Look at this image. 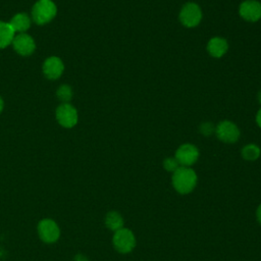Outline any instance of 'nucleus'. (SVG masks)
Listing matches in <instances>:
<instances>
[{
    "label": "nucleus",
    "mask_w": 261,
    "mask_h": 261,
    "mask_svg": "<svg viewBox=\"0 0 261 261\" xmlns=\"http://www.w3.org/2000/svg\"><path fill=\"white\" fill-rule=\"evenodd\" d=\"M172 186L174 190L182 195L191 193L197 185L196 172L186 166H179L174 172H172Z\"/></svg>",
    "instance_id": "f257e3e1"
},
{
    "label": "nucleus",
    "mask_w": 261,
    "mask_h": 261,
    "mask_svg": "<svg viewBox=\"0 0 261 261\" xmlns=\"http://www.w3.org/2000/svg\"><path fill=\"white\" fill-rule=\"evenodd\" d=\"M56 5L51 0H39L33 7V19L38 24L49 22L56 15Z\"/></svg>",
    "instance_id": "f03ea898"
},
{
    "label": "nucleus",
    "mask_w": 261,
    "mask_h": 261,
    "mask_svg": "<svg viewBox=\"0 0 261 261\" xmlns=\"http://www.w3.org/2000/svg\"><path fill=\"white\" fill-rule=\"evenodd\" d=\"M112 244L118 253L127 254L134 250L136 246V238L130 229L122 227L114 231Z\"/></svg>",
    "instance_id": "7ed1b4c3"
},
{
    "label": "nucleus",
    "mask_w": 261,
    "mask_h": 261,
    "mask_svg": "<svg viewBox=\"0 0 261 261\" xmlns=\"http://www.w3.org/2000/svg\"><path fill=\"white\" fill-rule=\"evenodd\" d=\"M202 19V10L194 2L186 3L179 11V20L187 28L197 27Z\"/></svg>",
    "instance_id": "20e7f679"
},
{
    "label": "nucleus",
    "mask_w": 261,
    "mask_h": 261,
    "mask_svg": "<svg viewBox=\"0 0 261 261\" xmlns=\"http://www.w3.org/2000/svg\"><path fill=\"white\" fill-rule=\"evenodd\" d=\"M38 234L43 242L51 244L59 239L60 229L53 219L44 218L38 224Z\"/></svg>",
    "instance_id": "39448f33"
},
{
    "label": "nucleus",
    "mask_w": 261,
    "mask_h": 261,
    "mask_svg": "<svg viewBox=\"0 0 261 261\" xmlns=\"http://www.w3.org/2000/svg\"><path fill=\"white\" fill-rule=\"evenodd\" d=\"M216 137L223 143H236L240 138L239 127L231 121L223 120L215 127Z\"/></svg>",
    "instance_id": "423d86ee"
},
{
    "label": "nucleus",
    "mask_w": 261,
    "mask_h": 261,
    "mask_svg": "<svg viewBox=\"0 0 261 261\" xmlns=\"http://www.w3.org/2000/svg\"><path fill=\"white\" fill-rule=\"evenodd\" d=\"M180 166L189 167L196 163L199 158V150L192 144H184L177 148L174 157Z\"/></svg>",
    "instance_id": "0eeeda50"
},
{
    "label": "nucleus",
    "mask_w": 261,
    "mask_h": 261,
    "mask_svg": "<svg viewBox=\"0 0 261 261\" xmlns=\"http://www.w3.org/2000/svg\"><path fill=\"white\" fill-rule=\"evenodd\" d=\"M58 122L64 127H72L77 122V112L74 107L67 103L61 104L56 110Z\"/></svg>",
    "instance_id": "6e6552de"
},
{
    "label": "nucleus",
    "mask_w": 261,
    "mask_h": 261,
    "mask_svg": "<svg viewBox=\"0 0 261 261\" xmlns=\"http://www.w3.org/2000/svg\"><path fill=\"white\" fill-rule=\"evenodd\" d=\"M240 15L247 21H257L261 18V3L256 0H246L239 8Z\"/></svg>",
    "instance_id": "1a4fd4ad"
},
{
    "label": "nucleus",
    "mask_w": 261,
    "mask_h": 261,
    "mask_svg": "<svg viewBox=\"0 0 261 261\" xmlns=\"http://www.w3.org/2000/svg\"><path fill=\"white\" fill-rule=\"evenodd\" d=\"M12 45L14 50L23 56L32 54L35 50V41L33 38L27 34H19L12 40Z\"/></svg>",
    "instance_id": "9d476101"
},
{
    "label": "nucleus",
    "mask_w": 261,
    "mask_h": 261,
    "mask_svg": "<svg viewBox=\"0 0 261 261\" xmlns=\"http://www.w3.org/2000/svg\"><path fill=\"white\" fill-rule=\"evenodd\" d=\"M63 69H64V65L62 61L60 60V58L55 56L49 57L48 59H46L43 65V72L50 80L58 79L62 74Z\"/></svg>",
    "instance_id": "9b49d317"
},
{
    "label": "nucleus",
    "mask_w": 261,
    "mask_h": 261,
    "mask_svg": "<svg viewBox=\"0 0 261 261\" xmlns=\"http://www.w3.org/2000/svg\"><path fill=\"white\" fill-rule=\"evenodd\" d=\"M227 49H228V45L226 40L220 37H214L210 39L207 44L208 53L215 58H219L223 56L226 53Z\"/></svg>",
    "instance_id": "f8f14e48"
},
{
    "label": "nucleus",
    "mask_w": 261,
    "mask_h": 261,
    "mask_svg": "<svg viewBox=\"0 0 261 261\" xmlns=\"http://www.w3.org/2000/svg\"><path fill=\"white\" fill-rule=\"evenodd\" d=\"M9 24L11 25L14 33L15 32L22 33V32H25L30 28L31 19L25 13H18L11 18Z\"/></svg>",
    "instance_id": "ddd939ff"
},
{
    "label": "nucleus",
    "mask_w": 261,
    "mask_h": 261,
    "mask_svg": "<svg viewBox=\"0 0 261 261\" xmlns=\"http://www.w3.org/2000/svg\"><path fill=\"white\" fill-rule=\"evenodd\" d=\"M123 218L117 211H109L105 216V225L110 230L116 231L123 227Z\"/></svg>",
    "instance_id": "4468645a"
},
{
    "label": "nucleus",
    "mask_w": 261,
    "mask_h": 261,
    "mask_svg": "<svg viewBox=\"0 0 261 261\" xmlns=\"http://www.w3.org/2000/svg\"><path fill=\"white\" fill-rule=\"evenodd\" d=\"M14 38V31L9 22L0 20V49L7 47Z\"/></svg>",
    "instance_id": "2eb2a0df"
},
{
    "label": "nucleus",
    "mask_w": 261,
    "mask_h": 261,
    "mask_svg": "<svg viewBox=\"0 0 261 261\" xmlns=\"http://www.w3.org/2000/svg\"><path fill=\"white\" fill-rule=\"evenodd\" d=\"M261 154L260 148L255 144H248L242 149V156L245 160L254 161L259 158Z\"/></svg>",
    "instance_id": "dca6fc26"
},
{
    "label": "nucleus",
    "mask_w": 261,
    "mask_h": 261,
    "mask_svg": "<svg viewBox=\"0 0 261 261\" xmlns=\"http://www.w3.org/2000/svg\"><path fill=\"white\" fill-rule=\"evenodd\" d=\"M57 96L60 100L67 102L71 99L72 97V93H71V89L66 86V85H62L59 87V89L57 90Z\"/></svg>",
    "instance_id": "f3484780"
},
{
    "label": "nucleus",
    "mask_w": 261,
    "mask_h": 261,
    "mask_svg": "<svg viewBox=\"0 0 261 261\" xmlns=\"http://www.w3.org/2000/svg\"><path fill=\"white\" fill-rule=\"evenodd\" d=\"M180 165L178 164L177 160L174 157H168L165 158L163 161V167L165 170L170 171V172H174Z\"/></svg>",
    "instance_id": "a211bd4d"
},
{
    "label": "nucleus",
    "mask_w": 261,
    "mask_h": 261,
    "mask_svg": "<svg viewBox=\"0 0 261 261\" xmlns=\"http://www.w3.org/2000/svg\"><path fill=\"white\" fill-rule=\"evenodd\" d=\"M200 133L205 136V137H209L211 136L214 132H215V127L211 122H204L200 125Z\"/></svg>",
    "instance_id": "6ab92c4d"
},
{
    "label": "nucleus",
    "mask_w": 261,
    "mask_h": 261,
    "mask_svg": "<svg viewBox=\"0 0 261 261\" xmlns=\"http://www.w3.org/2000/svg\"><path fill=\"white\" fill-rule=\"evenodd\" d=\"M73 260H74V261H89V259H88L85 255H83V254H76V255L74 256Z\"/></svg>",
    "instance_id": "aec40b11"
},
{
    "label": "nucleus",
    "mask_w": 261,
    "mask_h": 261,
    "mask_svg": "<svg viewBox=\"0 0 261 261\" xmlns=\"http://www.w3.org/2000/svg\"><path fill=\"white\" fill-rule=\"evenodd\" d=\"M256 216H257V220L259 221V223L261 224V204L258 206L257 211H256Z\"/></svg>",
    "instance_id": "412c9836"
},
{
    "label": "nucleus",
    "mask_w": 261,
    "mask_h": 261,
    "mask_svg": "<svg viewBox=\"0 0 261 261\" xmlns=\"http://www.w3.org/2000/svg\"><path fill=\"white\" fill-rule=\"evenodd\" d=\"M256 122L259 125V127H261V108H260V110L258 111V113L256 115Z\"/></svg>",
    "instance_id": "4be33fe9"
},
{
    "label": "nucleus",
    "mask_w": 261,
    "mask_h": 261,
    "mask_svg": "<svg viewBox=\"0 0 261 261\" xmlns=\"http://www.w3.org/2000/svg\"><path fill=\"white\" fill-rule=\"evenodd\" d=\"M2 109H3V100L0 98V113H1Z\"/></svg>",
    "instance_id": "5701e85b"
},
{
    "label": "nucleus",
    "mask_w": 261,
    "mask_h": 261,
    "mask_svg": "<svg viewBox=\"0 0 261 261\" xmlns=\"http://www.w3.org/2000/svg\"><path fill=\"white\" fill-rule=\"evenodd\" d=\"M258 101H259V103L261 104V91L258 93Z\"/></svg>",
    "instance_id": "b1692460"
}]
</instances>
